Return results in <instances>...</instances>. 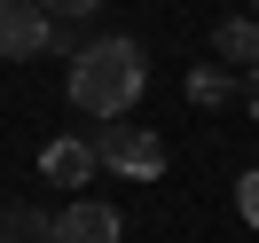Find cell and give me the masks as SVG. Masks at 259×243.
I'll use <instances>...</instances> for the list:
<instances>
[{
  "label": "cell",
  "mask_w": 259,
  "mask_h": 243,
  "mask_svg": "<svg viewBox=\"0 0 259 243\" xmlns=\"http://www.w3.org/2000/svg\"><path fill=\"white\" fill-rule=\"evenodd\" d=\"M0 243H8V235H0Z\"/></svg>",
  "instance_id": "obj_13"
},
{
  "label": "cell",
  "mask_w": 259,
  "mask_h": 243,
  "mask_svg": "<svg viewBox=\"0 0 259 243\" xmlns=\"http://www.w3.org/2000/svg\"><path fill=\"white\" fill-rule=\"evenodd\" d=\"M243 110H251V118H259V63H251V71H243Z\"/></svg>",
  "instance_id": "obj_11"
},
{
  "label": "cell",
  "mask_w": 259,
  "mask_h": 243,
  "mask_svg": "<svg viewBox=\"0 0 259 243\" xmlns=\"http://www.w3.org/2000/svg\"><path fill=\"white\" fill-rule=\"evenodd\" d=\"M189 102H204V110H220V102H243V79H228V71H189Z\"/></svg>",
  "instance_id": "obj_8"
},
{
  "label": "cell",
  "mask_w": 259,
  "mask_h": 243,
  "mask_svg": "<svg viewBox=\"0 0 259 243\" xmlns=\"http://www.w3.org/2000/svg\"><path fill=\"white\" fill-rule=\"evenodd\" d=\"M71 102H79L87 118H126L134 102H142V86H149V55H142V39H87L79 55H71Z\"/></svg>",
  "instance_id": "obj_1"
},
{
  "label": "cell",
  "mask_w": 259,
  "mask_h": 243,
  "mask_svg": "<svg viewBox=\"0 0 259 243\" xmlns=\"http://www.w3.org/2000/svg\"><path fill=\"white\" fill-rule=\"evenodd\" d=\"M39 173H48V188H71V196H79L87 180L102 173V157H95V141L71 133V141H48V149H39Z\"/></svg>",
  "instance_id": "obj_5"
},
{
  "label": "cell",
  "mask_w": 259,
  "mask_h": 243,
  "mask_svg": "<svg viewBox=\"0 0 259 243\" xmlns=\"http://www.w3.org/2000/svg\"><path fill=\"white\" fill-rule=\"evenodd\" d=\"M0 235L8 243H55V212L48 204H8L0 212Z\"/></svg>",
  "instance_id": "obj_7"
},
{
  "label": "cell",
  "mask_w": 259,
  "mask_h": 243,
  "mask_svg": "<svg viewBox=\"0 0 259 243\" xmlns=\"http://www.w3.org/2000/svg\"><path fill=\"white\" fill-rule=\"evenodd\" d=\"M55 243H126V220H118L102 196H71L55 212Z\"/></svg>",
  "instance_id": "obj_4"
},
{
  "label": "cell",
  "mask_w": 259,
  "mask_h": 243,
  "mask_svg": "<svg viewBox=\"0 0 259 243\" xmlns=\"http://www.w3.org/2000/svg\"><path fill=\"white\" fill-rule=\"evenodd\" d=\"M236 204H243V220H259V173H243V180H236Z\"/></svg>",
  "instance_id": "obj_10"
},
{
  "label": "cell",
  "mask_w": 259,
  "mask_h": 243,
  "mask_svg": "<svg viewBox=\"0 0 259 243\" xmlns=\"http://www.w3.org/2000/svg\"><path fill=\"white\" fill-rule=\"evenodd\" d=\"M39 47H63V24L39 0H0V63H24Z\"/></svg>",
  "instance_id": "obj_3"
},
{
  "label": "cell",
  "mask_w": 259,
  "mask_h": 243,
  "mask_svg": "<svg viewBox=\"0 0 259 243\" xmlns=\"http://www.w3.org/2000/svg\"><path fill=\"white\" fill-rule=\"evenodd\" d=\"M95 157L110 165V173H126V180H157L165 173V141L149 126H118V118L95 133Z\"/></svg>",
  "instance_id": "obj_2"
},
{
  "label": "cell",
  "mask_w": 259,
  "mask_h": 243,
  "mask_svg": "<svg viewBox=\"0 0 259 243\" xmlns=\"http://www.w3.org/2000/svg\"><path fill=\"white\" fill-rule=\"evenodd\" d=\"M251 8H259V0H251Z\"/></svg>",
  "instance_id": "obj_12"
},
{
  "label": "cell",
  "mask_w": 259,
  "mask_h": 243,
  "mask_svg": "<svg viewBox=\"0 0 259 243\" xmlns=\"http://www.w3.org/2000/svg\"><path fill=\"white\" fill-rule=\"evenodd\" d=\"M39 8H48V16H55V24H79V16H95L102 0H39Z\"/></svg>",
  "instance_id": "obj_9"
},
{
  "label": "cell",
  "mask_w": 259,
  "mask_h": 243,
  "mask_svg": "<svg viewBox=\"0 0 259 243\" xmlns=\"http://www.w3.org/2000/svg\"><path fill=\"white\" fill-rule=\"evenodd\" d=\"M212 55L236 63V71H251V63H259V16H228L220 32H212Z\"/></svg>",
  "instance_id": "obj_6"
}]
</instances>
